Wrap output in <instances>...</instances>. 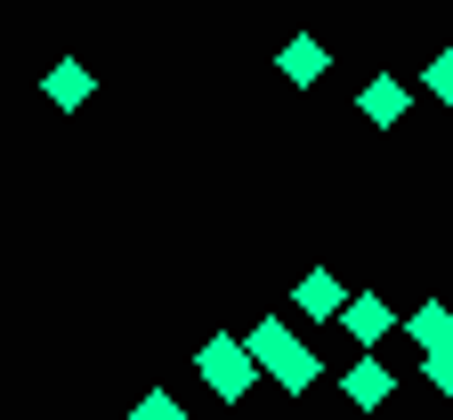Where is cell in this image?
<instances>
[{
    "instance_id": "6",
    "label": "cell",
    "mask_w": 453,
    "mask_h": 420,
    "mask_svg": "<svg viewBox=\"0 0 453 420\" xmlns=\"http://www.w3.org/2000/svg\"><path fill=\"white\" fill-rule=\"evenodd\" d=\"M413 340H421L429 355H437V347H453V308H421V316H413Z\"/></svg>"
},
{
    "instance_id": "11",
    "label": "cell",
    "mask_w": 453,
    "mask_h": 420,
    "mask_svg": "<svg viewBox=\"0 0 453 420\" xmlns=\"http://www.w3.org/2000/svg\"><path fill=\"white\" fill-rule=\"evenodd\" d=\"M138 420H179V404H170V396H146V404H138Z\"/></svg>"
},
{
    "instance_id": "7",
    "label": "cell",
    "mask_w": 453,
    "mask_h": 420,
    "mask_svg": "<svg viewBox=\"0 0 453 420\" xmlns=\"http://www.w3.org/2000/svg\"><path fill=\"white\" fill-rule=\"evenodd\" d=\"M349 396H357V404H388V372L372 364V355H365V364L349 372Z\"/></svg>"
},
{
    "instance_id": "10",
    "label": "cell",
    "mask_w": 453,
    "mask_h": 420,
    "mask_svg": "<svg viewBox=\"0 0 453 420\" xmlns=\"http://www.w3.org/2000/svg\"><path fill=\"white\" fill-rule=\"evenodd\" d=\"M429 388H445V396H453V347H437V355H429Z\"/></svg>"
},
{
    "instance_id": "5",
    "label": "cell",
    "mask_w": 453,
    "mask_h": 420,
    "mask_svg": "<svg viewBox=\"0 0 453 420\" xmlns=\"http://www.w3.org/2000/svg\"><path fill=\"white\" fill-rule=\"evenodd\" d=\"M292 299H300V308H308V316H340V283H332L324 267H316V275H308V283H300Z\"/></svg>"
},
{
    "instance_id": "3",
    "label": "cell",
    "mask_w": 453,
    "mask_h": 420,
    "mask_svg": "<svg viewBox=\"0 0 453 420\" xmlns=\"http://www.w3.org/2000/svg\"><path fill=\"white\" fill-rule=\"evenodd\" d=\"M340 316H349V332H357V340H365V347H372V340H380V332H388V324H396V316H388V308H380V299H372V291H365V299H349V308H340Z\"/></svg>"
},
{
    "instance_id": "2",
    "label": "cell",
    "mask_w": 453,
    "mask_h": 420,
    "mask_svg": "<svg viewBox=\"0 0 453 420\" xmlns=\"http://www.w3.org/2000/svg\"><path fill=\"white\" fill-rule=\"evenodd\" d=\"M357 105H365V113H372V122L388 130V122H396V113H405V81H388V73H380V81H365V97H357Z\"/></svg>"
},
{
    "instance_id": "9",
    "label": "cell",
    "mask_w": 453,
    "mask_h": 420,
    "mask_svg": "<svg viewBox=\"0 0 453 420\" xmlns=\"http://www.w3.org/2000/svg\"><path fill=\"white\" fill-rule=\"evenodd\" d=\"M429 89L453 105V49H437V57H429Z\"/></svg>"
},
{
    "instance_id": "4",
    "label": "cell",
    "mask_w": 453,
    "mask_h": 420,
    "mask_svg": "<svg viewBox=\"0 0 453 420\" xmlns=\"http://www.w3.org/2000/svg\"><path fill=\"white\" fill-rule=\"evenodd\" d=\"M324 65H332V49H316V41L283 49V81H324Z\"/></svg>"
},
{
    "instance_id": "8",
    "label": "cell",
    "mask_w": 453,
    "mask_h": 420,
    "mask_svg": "<svg viewBox=\"0 0 453 420\" xmlns=\"http://www.w3.org/2000/svg\"><path fill=\"white\" fill-rule=\"evenodd\" d=\"M49 97H57V105H81V97H89V65H57V73H49Z\"/></svg>"
},
{
    "instance_id": "1",
    "label": "cell",
    "mask_w": 453,
    "mask_h": 420,
    "mask_svg": "<svg viewBox=\"0 0 453 420\" xmlns=\"http://www.w3.org/2000/svg\"><path fill=\"white\" fill-rule=\"evenodd\" d=\"M203 380H211L226 404H235V396L259 380V364H251V347H243V340H211V347H203Z\"/></svg>"
}]
</instances>
